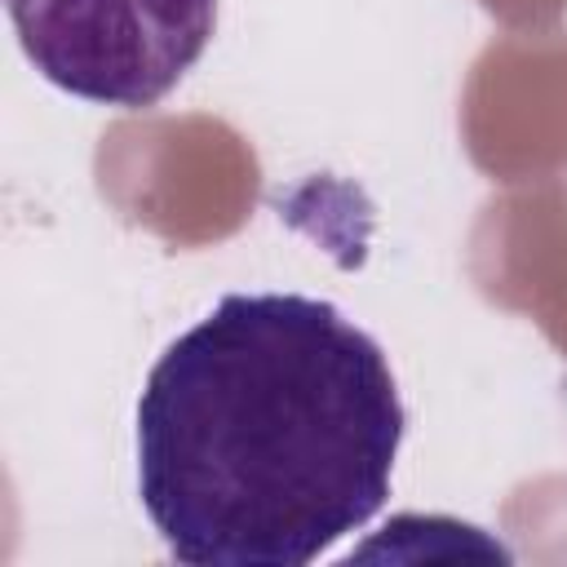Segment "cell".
<instances>
[{
	"mask_svg": "<svg viewBox=\"0 0 567 567\" xmlns=\"http://www.w3.org/2000/svg\"><path fill=\"white\" fill-rule=\"evenodd\" d=\"M403 399L332 301L230 292L151 368L137 492L177 563L306 567L390 496Z\"/></svg>",
	"mask_w": 567,
	"mask_h": 567,
	"instance_id": "obj_1",
	"label": "cell"
},
{
	"mask_svg": "<svg viewBox=\"0 0 567 567\" xmlns=\"http://www.w3.org/2000/svg\"><path fill=\"white\" fill-rule=\"evenodd\" d=\"M9 22L62 93L142 111L204 58L217 0H9Z\"/></svg>",
	"mask_w": 567,
	"mask_h": 567,
	"instance_id": "obj_2",
	"label": "cell"
}]
</instances>
